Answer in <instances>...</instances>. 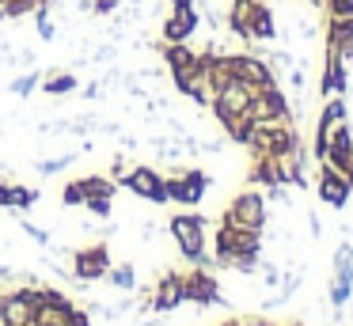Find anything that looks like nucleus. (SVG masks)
Masks as SVG:
<instances>
[{
    "instance_id": "obj_1",
    "label": "nucleus",
    "mask_w": 353,
    "mask_h": 326,
    "mask_svg": "<svg viewBox=\"0 0 353 326\" xmlns=\"http://www.w3.org/2000/svg\"><path fill=\"white\" fill-rule=\"evenodd\" d=\"M205 227H209V220L198 216V212H179V216L168 220V232L175 239L179 254L194 265H209V258H205V235L209 232Z\"/></svg>"
},
{
    "instance_id": "obj_2",
    "label": "nucleus",
    "mask_w": 353,
    "mask_h": 326,
    "mask_svg": "<svg viewBox=\"0 0 353 326\" xmlns=\"http://www.w3.org/2000/svg\"><path fill=\"white\" fill-rule=\"evenodd\" d=\"M213 247H216V262L213 265H232V258H236V254H262V232L221 224V227H216Z\"/></svg>"
},
{
    "instance_id": "obj_3",
    "label": "nucleus",
    "mask_w": 353,
    "mask_h": 326,
    "mask_svg": "<svg viewBox=\"0 0 353 326\" xmlns=\"http://www.w3.org/2000/svg\"><path fill=\"white\" fill-rule=\"evenodd\" d=\"M221 224L262 232V227H266V194H259V190H243V194H236V197H232V205L224 209Z\"/></svg>"
},
{
    "instance_id": "obj_4",
    "label": "nucleus",
    "mask_w": 353,
    "mask_h": 326,
    "mask_svg": "<svg viewBox=\"0 0 353 326\" xmlns=\"http://www.w3.org/2000/svg\"><path fill=\"white\" fill-rule=\"evenodd\" d=\"M201 15L194 0H168V15H163V27H160V42H190L194 30H198Z\"/></svg>"
},
{
    "instance_id": "obj_5",
    "label": "nucleus",
    "mask_w": 353,
    "mask_h": 326,
    "mask_svg": "<svg viewBox=\"0 0 353 326\" xmlns=\"http://www.w3.org/2000/svg\"><path fill=\"white\" fill-rule=\"evenodd\" d=\"M186 303V292H183V273H163L156 281L152 292L141 296V311H156V315H171L175 307Z\"/></svg>"
},
{
    "instance_id": "obj_6",
    "label": "nucleus",
    "mask_w": 353,
    "mask_h": 326,
    "mask_svg": "<svg viewBox=\"0 0 353 326\" xmlns=\"http://www.w3.org/2000/svg\"><path fill=\"white\" fill-rule=\"evenodd\" d=\"M110 269V250L107 243H92V247L72 250V281L77 285H92V281H103Z\"/></svg>"
},
{
    "instance_id": "obj_7",
    "label": "nucleus",
    "mask_w": 353,
    "mask_h": 326,
    "mask_svg": "<svg viewBox=\"0 0 353 326\" xmlns=\"http://www.w3.org/2000/svg\"><path fill=\"white\" fill-rule=\"evenodd\" d=\"M122 186L130 190V194L145 197V201L152 205H168V179H163L156 167L141 163V167H130V174L122 179Z\"/></svg>"
},
{
    "instance_id": "obj_8",
    "label": "nucleus",
    "mask_w": 353,
    "mask_h": 326,
    "mask_svg": "<svg viewBox=\"0 0 353 326\" xmlns=\"http://www.w3.org/2000/svg\"><path fill=\"white\" fill-rule=\"evenodd\" d=\"M315 194H319V201L330 205V209H345V205L353 201V179L342 171H334V167H327V163H319Z\"/></svg>"
},
{
    "instance_id": "obj_9",
    "label": "nucleus",
    "mask_w": 353,
    "mask_h": 326,
    "mask_svg": "<svg viewBox=\"0 0 353 326\" xmlns=\"http://www.w3.org/2000/svg\"><path fill=\"white\" fill-rule=\"evenodd\" d=\"M209 190V174L198 171V167H186V171H175L168 179V201L179 205H198Z\"/></svg>"
},
{
    "instance_id": "obj_10",
    "label": "nucleus",
    "mask_w": 353,
    "mask_h": 326,
    "mask_svg": "<svg viewBox=\"0 0 353 326\" xmlns=\"http://www.w3.org/2000/svg\"><path fill=\"white\" fill-rule=\"evenodd\" d=\"M232 68H236V80H243L247 88H254V91L277 83L274 65H270L266 57H259V53H232Z\"/></svg>"
},
{
    "instance_id": "obj_11",
    "label": "nucleus",
    "mask_w": 353,
    "mask_h": 326,
    "mask_svg": "<svg viewBox=\"0 0 353 326\" xmlns=\"http://www.w3.org/2000/svg\"><path fill=\"white\" fill-rule=\"evenodd\" d=\"M183 292L186 300H194L198 307H213V303H228L221 296V288H216V277L205 269V265H198V269H190L183 277Z\"/></svg>"
},
{
    "instance_id": "obj_12",
    "label": "nucleus",
    "mask_w": 353,
    "mask_h": 326,
    "mask_svg": "<svg viewBox=\"0 0 353 326\" xmlns=\"http://www.w3.org/2000/svg\"><path fill=\"white\" fill-rule=\"evenodd\" d=\"M34 307H39V285H19V288H12V292H4L8 326H31Z\"/></svg>"
},
{
    "instance_id": "obj_13",
    "label": "nucleus",
    "mask_w": 353,
    "mask_h": 326,
    "mask_svg": "<svg viewBox=\"0 0 353 326\" xmlns=\"http://www.w3.org/2000/svg\"><path fill=\"white\" fill-rule=\"evenodd\" d=\"M323 163L334 167V171H342V174H350V167H353V129H350V121H338V125L330 129ZM350 179H353V174H350Z\"/></svg>"
},
{
    "instance_id": "obj_14",
    "label": "nucleus",
    "mask_w": 353,
    "mask_h": 326,
    "mask_svg": "<svg viewBox=\"0 0 353 326\" xmlns=\"http://www.w3.org/2000/svg\"><path fill=\"white\" fill-rule=\"evenodd\" d=\"M251 95H254V88H247L243 80H228L221 91H216V99H213L216 121H221V118H232V114H247V103H251Z\"/></svg>"
},
{
    "instance_id": "obj_15",
    "label": "nucleus",
    "mask_w": 353,
    "mask_h": 326,
    "mask_svg": "<svg viewBox=\"0 0 353 326\" xmlns=\"http://www.w3.org/2000/svg\"><path fill=\"white\" fill-rule=\"evenodd\" d=\"M323 99H334V95H345L350 91V68L342 65V53L338 45L327 42V61H323V83H319Z\"/></svg>"
},
{
    "instance_id": "obj_16",
    "label": "nucleus",
    "mask_w": 353,
    "mask_h": 326,
    "mask_svg": "<svg viewBox=\"0 0 353 326\" xmlns=\"http://www.w3.org/2000/svg\"><path fill=\"white\" fill-rule=\"evenodd\" d=\"M277 38V23H274V12L270 4L259 8V15L251 19V42H274Z\"/></svg>"
},
{
    "instance_id": "obj_17",
    "label": "nucleus",
    "mask_w": 353,
    "mask_h": 326,
    "mask_svg": "<svg viewBox=\"0 0 353 326\" xmlns=\"http://www.w3.org/2000/svg\"><path fill=\"white\" fill-rule=\"evenodd\" d=\"M107 281L118 288V292H137V269H133V262L110 265V269H107Z\"/></svg>"
},
{
    "instance_id": "obj_18",
    "label": "nucleus",
    "mask_w": 353,
    "mask_h": 326,
    "mask_svg": "<svg viewBox=\"0 0 353 326\" xmlns=\"http://www.w3.org/2000/svg\"><path fill=\"white\" fill-rule=\"evenodd\" d=\"M334 277L345 281V285H353V243L342 239L334 250Z\"/></svg>"
},
{
    "instance_id": "obj_19",
    "label": "nucleus",
    "mask_w": 353,
    "mask_h": 326,
    "mask_svg": "<svg viewBox=\"0 0 353 326\" xmlns=\"http://www.w3.org/2000/svg\"><path fill=\"white\" fill-rule=\"evenodd\" d=\"M46 95H69V91H77L80 83H77V76L72 72H50V76H42V83H39Z\"/></svg>"
},
{
    "instance_id": "obj_20",
    "label": "nucleus",
    "mask_w": 353,
    "mask_h": 326,
    "mask_svg": "<svg viewBox=\"0 0 353 326\" xmlns=\"http://www.w3.org/2000/svg\"><path fill=\"white\" fill-rule=\"evenodd\" d=\"M39 190H31V186H8L4 190V205L8 209H31V205H39Z\"/></svg>"
},
{
    "instance_id": "obj_21",
    "label": "nucleus",
    "mask_w": 353,
    "mask_h": 326,
    "mask_svg": "<svg viewBox=\"0 0 353 326\" xmlns=\"http://www.w3.org/2000/svg\"><path fill=\"white\" fill-rule=\"evenodd\" d=\"M80 186H84V197H114L118 182L114 179H103V174H84Z\"/></svg>"
},
{
    "instance_id": "obj_22",
    "label": "nucleus",
    "mask_w": 353,
    "mask_h": 326,
    "mask_svg": "<svg viewBox=\"0 0 353 326\" xmlns=\"http://www.w3.org/2000/svg\"><path fill=\"white\" fill-rule=\"evenodd\" d=\"M34 27H39V38H42V42H54V38H57V23H54V15H50L46 4L34 8Z\"/></svg>"
},
{
    "instance_id": "obj_23",
    "label": "nucleus",
    "mask_w": 353,
    "mask_h": 326,
    "mask_svg": "<svg viewBox=\"0 0 353 326\" xmlns=\"http://www.w3.org/2000/svg\"><path fill=\"white\" fill-rule=\"evenodd\" d=\"M39 83H42V72H39V68H31V72L16 76V80L8 83V91H12V95H19V99H23V95H31V91L39 88Z\"/></svg>"
},
{
    "instance_id": "obj_24",
    "label": "nucleus",
    "mask_w": 353,
    "mask_h": 326,
    "mask_svg": "<svg viewBox=\"0 0 353 326\" xmlns=\"http://www.w3.org/2000/svg\"><path fill=\"white\" fill-rule=\"evenodd\" d=\"M77 163V152H65V156H50V159H39V174H57V171H65V167H72Z\"/></svg>"
},
{
    "instance_id": "obj_25",
    "label": "nucleus",
    "mask_w": 353,
    "mask_h": 326,
    "mask_svg": "<svg viewBox=\"0 0 353 326\" xmlns=\"http://www.w3.org/2000/svg\"><path fill=\"white\" fill-rule=\"evenodd\" d=\"M114 57H118V42H110V38H107L103 45H95L92 53H88V61H92V65H110Z\"/></svg>"
},
{
    "instance_id": "obj_26",
    "label": "nucleus",
    "mask_w": 353,
    "mask_h": 326,
    "mask_svg": "<svg viewBox=\"0 0 353 326\" xmlns=\"http://www.w3.org/2000/svg\"><path fill=\"white\" fill-rule=\"evenodd\" d=\"M285 80H289V88L296 91V95H304V91H307V61H304V65H292Z\"/></svg>"
},
{
    "instance_id": "obj_27",
    "label": "nucleus",
    "mask_w": 353,
    "mask_h": 326,
    "mask_svg": "<svg viewBox=\"0 0 353 326\" xmlns=\"http://www.w3.org/2000/svg\"><path fill=\"white\" fill-rule=\"evenodd\" d=\"M327 19H353V0H327Z\"/></svg>"
},
{
    "instance_id": "obj_28",
    "label": "nucleus",
    "mask_w": 353,
    "mask_h": 326,
    "mask_svg": "<svg viewBox=\"0 0 353 326\" xmlns=\"http://www.w3.org/2000/svg\"><path fill=\"white\" fill-rule=\"evenodd\" d=\"M88 197H84V186H80V179L77 182H69V186L61 190V205H69V209H77V205H84Z\"/></svg>"
},
{
    "instance_id": "obj_29",
    "label": "nucleus",
    "mask_w": 353,
    "mask_h": 326,
    "mask_svg": "<svg viewBox=\"0 0 353 326\" xmlns=\"http://www.w3.org/2000/svg\"><path fill=\"white\" fill-rule=\"evenodd\" d=\"M232 269L236 273H254L259 269V254H236L232 258Z\"/></svg>"
},
{
    "instance_id": "obj_30",
    "label": "nucleus",
    "mask_w": 353,
    "mask_h": 326,
    "mask_svg": "<svg viewBox=\"0 0 353 326\" xmlns=\"http://www.w3.org/2000/svg\"><path fill=\"white\" fill-rule=\"evenodd\" d=\"M19 227H23V235H27V239H34L39 247H50V232H42L39 224H31V220H23Z\"/></svg>"
},
{
    "instance_id": "obj_31",
    "label": "nucleus",
    "mask_w": 353,
    "mask_h": 326,
    "mask_svg": "<svg viewBox=\"0 0 353 326\" xmlns=\"http://www.w3.org/2000/svg\"><path fill=\"white\" fill-rule=\"evenodd\" d=\"M292 34H300V38H315V34H319V23H315L312 15H300V19H296V30H292Z\"/></svg>"
},
{
    "instance_id": "obj_32",
    "label": "nucleus",
    "mask_w": 353,
    "mask_h": 326,
    "mask_svg": "<svg viewBox=\"0 0 353 326\" xmlns=\"http://www.w3.org/2000/svg\"><path fill=\"white\" fill-rule=\"evenodd\" d=\"M259 269H262V281H266V288H277V285H281V277H285V273L277 269V265H270V262H259Z\"/></svg>"
},
{
    "instance_id": "obj_33",
    "label": "nucleus",
    "mask_w": 353,
    "mask_h": 326,
    "mask_svg": "<svg viewBox=\"0 0 353 326\" xmlns=\"http://www.w3.org/2000/svg\"><path fill=\"white\" fill-rule=\"evenodd\" d=\"M84 209L95 212V216H110V197H88Z\"/></svg>"
},
{
    "instance_id": "obj_34",
    "label": "nucleus",
    "mask_w": 353,
    "mask_h": 326,
    "mask_svg": "<svg viewBox=\"0 0 353 326\" xmlns=\"http://www.w3.org/2000/svg\"><path fill=\"white\" fill-rule=\"evenodd\" d=\"M122 0H92V15H114Z\"/></svg>"
},
{
    "instance_id": "obj_35",
    "label": "nucleus",
    "mask_w": 353,
    "mask_h": 326,
    "mask_svg": "<svg viewBox=\"0 0 353 326\" xmlns=\"http://www.w3.org/2000/svg\"><path fill=\"white\" fill-rule=\"evenodd\" d=\"M125 174H130V163H125L122 156H114V163H110V179H114V182H122Z\"/></svg>"
},
{
    "instance_id": "obj_36",
    "label": "nucleus",
    "mask_w": 353,
    "mask_h": 326,
    "mask_svg": "<svg viewBox=\"0 0 353 326\" xmlns=\"http://www.w3.org/2000/svg\"><path fill=\"white\" fill-rule=\"evenodd\" d=\"M292 65H296V61H292L289 50H274V68H285V72H289Z\"/></svg>"
},
{
    "instance_id": "obj_37",
    "label": "nucleus",
    "mask_w": 353,
    "mask_h": 326,
    "mask_svg": "<svg viewBox=\"0 0 353 326\" xmlns=\"http://www.w3.org/2000/svg\"><path fill=\"white\" fill-rule=\"evenodd\" d=\"M80 91H84V99H88V103H92V99H103V95H107V88H103V83H84V88H80Z\"/></svg>"
},
{
    "instance_id": "obj_38",
    "label": "nucleus",
    "mask_w": 353,
    "mask_h": 326,
    "mask_svg": "<svg viewBox=\"0 0 353 326\" xmlns=\"http://www.w3.org/2000/svg\"><path fill=\"white\" fill-rule=\"evenodd\" d=\"M307 235H312V239H319V235H323V220H319V212H307Z\"/></svg>"
},
{
    "instance_id": "obj_39",
    "label": "nucleus",
    "mask_w": 353,
    "mask_h": 326,
    "mask_svg": "<svg viewBox=\"0 0 353 326\" xmlns=\"http://www.w3.org/2000/svg\"><path fill=\"white\" fill-rule=\"evenodd\" d=\"M0 326H8V315H4V292H0Z\"/></svg>"
},
{
    "instance_id": "obj_40",
    "label": "nucleus",
    "mask_w": 353,
    "mask_h": 326,
    "mask_svg": "<svg viewBox=\"0 0 353 326\" xmlns=\"http://www.w3.org/2000/svg\"><path fill=\"white\" fill-rule=\"evenodd\" d=\"M243 326H274V323H266V318H251V323H243Z\"/></svg>"
},
{
    "instance_id": "obj_41",
    "label": "nucleus",
    "mask_w": 353,
    "mask_h": 326,
    "mask_svg": "<svg viewBox=\"0 0 353 326\" xmlns=\"http://www.w3.org/2000/svg\"><path fill=\"white\" fill-rule=\"evenodd\" d=\"M4 190H8V182H0V205H4Z\"/></svg>"
},
{
    "instance_id": "obj_42",
    "label": "nucleus",
    "mask_w": 353,
    "mask_h": 326,
    "mask_svg": "<svg viewBox=\"0 0 353 326\" xmlns=\"http://www.w3.org/2000/svg\"><path fill=\"white\" fill-rule=\"evenodd\" d=\"M307 4H315V8H327V0H307Z\"/></svg>"
},
{
    "instance_id": "obj_43",
    "label": "nucleus",
    "mask_w": 353,
    "mask_h": 326,
    "mask_svg": "<svg viewBox=\"0 0 353 326\" xmlns=\"http://www.w3.org/2000/svg\"><path fill=\"white\" fill-rule=\"evenodd\" d=\"M4 4H8V0H0V8H4Z\"/></svg>"
},
{
    "instance_id": "obj_44",
    "label": "nucleus",
    "mask_w": 353,
    "mask_h": 326,
    "mask_svg": "<svg viewBox=\"0 0 353 326\" xmlns=\"http://www.w3.org/2000/svg\"><path fill=\"white\" fill-rule=\"evenodd\" d=\"M350 174H353V167H350Z\"/></svg>"
},
{
    "instance_id": "obj_45",
    "label": "nucleus",
    "mask_w": 353,
    "mask_h": 326,
    "mask_svg": "<svg viewBox=\"0 0 353 326\" xmlns=\"http://www.w3.org/2000/svg\"><path fill=\"white\" fill-rule=\"evenodd\" d=\"M262 4H266V0H262Z\"/></svg>"
}]
</instances>
